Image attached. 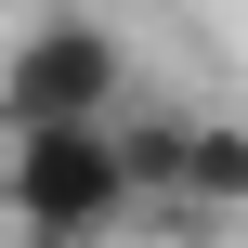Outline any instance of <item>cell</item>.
Here are the masks:
<instances>
[{
  "label": "cell",
  "mask_w": 248,
  "mask_h": 248,
  "mask_svg": "<svg viewBox=\"0 0 248 248\" xmlns=\"http://www.w3.org/2000/svg\"><path fill=\"white\" fill-rule=\"evenodd\" d=\"M131 157H118V118H26L0 131V222L13 248H105L131 222Z\"/></svg>",
  "instance_id": "1"
},
{
  "label": "cell",
  "mask_w": 248,
  "mask_h": 248,
  "mask_svg": "<svg viewBox=\"0 0 248 248\" xmlns=\"http://www.w3.org/2000/svg\"><path fill=\"white\" fill-rule=\"evenodd\" d=\"M118 92H131V39L105 13H26L0 39V131H26V118H118Z\"/></svg>",
  "instance_id": "2"
},
{
  "label": "cell",
  "mask_w": 248,
  "mask_h": 248,
  "mask_svg": "<svg viewBox=\"0 0 248 248\" xmlns=\"http://www.w3.org/2000/svg\"><path fill=\"white\" fill-rule=\"evenodd\" d=\"M183 222H248V118H196V144H183Z\"/></svg>",
  "instance_id": "3"
},
{
  "label": "cell",
  "mask_w": 248,
  "mask_h": 248,
  "mask_svg": "<svg viewBox=\"0 0 248 248\" xmlns=\"http://www.w3.org/2000/svg\"><path fill=\"white\" fill-rule=\"evenodd\" d=\"M183 144H196V118H183V105L118 118V157H131V196H144V209H183Z\"/></svg>",
  "instance_id": "4"
}]
</instances>
